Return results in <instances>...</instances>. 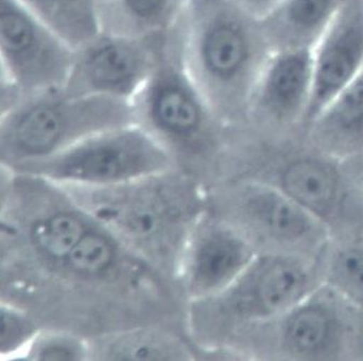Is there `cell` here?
Here are the masks:
<instances>
[{
  "label": "cell",
  "instance_id": "1",
  "mask_svg": "<svg viewBox=\"0 0 363 361\" xmlns=\"http://www.w3.org/2000/svg\"><path fill=\"white\" fill-rule=\"evenodd\" d=\"M202 98L227 125L247 122L274 47L263 23L232 0H189L168 42Z\"/></svg>",
  "mask_w": 363,
  "mask_h": 361
},
{
  "label": "cell",
  "instance_id": "2",
  "mask_svg": "<svg viewBox=\"0 0 363 361\" xmlns=\"http://www.w3.org/2000/svg\"><path fill=\"white\" fill-rule=\"evenodd\" d=\"M94 219L171 282L187 243L209 208L189 173L162 174L109 187H63Z\"/></svg>",
  "mask_w": 363,
  "mask_h": 361
},
{
  "label": "cell",
  "instance_id": "3",
  "mask_svg": "<svg viewBox=\"0 0 363 361\" xmlns=\"http://www.w3.org/2000/svg\"><path fill=\"white\" fill-rule=\"evenodd\" d=\"M131 123H136L135 111L129 101L64 88L35 95L1 110V164L16 170L94 134Z\"/></svg>",
  "mask_w": 363,
  "mask_h": 361
},
{
  "label": "cell",
  "instance_id": "4",
  "mask_svg": "<svg viewBox=\"0 0 363 361\" xmlns=\"http://www.w3.org/2000/svg\"><path fill=\"white\" fill-rule=\"evenodd\" d=\"M315 259L261 251L238 280L214 298L191 303L199 341H223L279 319L323 282Z\"/></svg>",
  "mask_w": 363,
  "mask_h": 361
},
{
  "label": "cell",
  "instance_id": "5",
  "mask_svg": "<svg viewBox=\"0 0 363 361\" xmlns=\"http://www.w3.org/2000/svg\"><path fill=\"white\" fill-rule=\"evenodd\" d=\"M172 152L138 123L94 134L43 160L12 172L63 187H109L179 168Z\"/></svg>",
  "mask_w": 363,
  "mask_h": 361
},
{
  "label": "cell",
  "instance_id": "6",
  "mask_svg": "<svg viewBox=\"0 0 363 361\" xmlns=\"http://www.w3.org/2000/svg\"><path fill=\"white\" fill-rule=\"evenodd\" d=\"M133 106L136 123L160 140L179 165L181 156L203 160L218 154L230 127L202 98L169 47Z\"/></svg>",
  "mask_w": 363,
  "mask_h": 361
},
{
  "label": "cell",
  "instance_id": "7",
  "mask_svg": "<svg viewBox=\"0 0 363 361\" xmlns=\"http://www.w3.org/2000/svg\"><path fill=\"white\" fill-rule=\"evenodd\" d=\"M77 53L20 1L0 0L1 110L65 88Z\"/></svg>",
  "mask_w": 363,
  "mask_h": 361
},
{
  "label": "cell",
  "instance_id": "8",
  "mask_svg": "<svg viewBox=\"0 0 363 361\" xmlns=\"http://www.w3.org/2000/svg\"><path fill=\"white\" fill-rule=\"evenodd\" d=\"M262 330L275 353L298 360H335L363 353V307L325 282Z\"/></svg>",
  "mask_w": 363,
  "mask_h": 361
},
{
  "label": "cell",
  "instance_id": "9",
  "mask_svg": "<svg viewBox=\"0 0 363 361\" xmlns=\"http://www.w3.org/2000/svg\"><path fill=\"white\" fill-rule=\"evenodd\" d=\"M230 214L259 251L315 259L330 247L331 228L281 190L259 179L242 178L230 192Z\"/></svg>",
  "mask_w": 363,
  "mask_h": 361
},
{
  "label": "cell",
  "instance_id": "10",
  "mask_svg": "<svg viewBox=\"0 0 363 361\" xmlns=\"http://www.w3.org/2000/svg\"><path fill=\"white\" fill-rule=\"evenodd\" d=\"M235 222L208 208L187 243L177 282L189 302L214 298L232 286L259 253Z\"/></svg>",
  "mask_w": 363,
  "mask_h": 361
},
{
  "label": "cell",
  "instance_id": "11",
  "mask_svg": "<svg viewBox=\"0 0 363 361\" xmlns=\"http://www.w3.org/2000/svg\"><path fill=\"white\" fill-rule=\"evenodd\" d=\"M164 43L101 33L78 50L64 90L133 103L156 71Z\"/></svg>",
  "mask_w": 363,
  "mask_h": 361
},
{
  "label": "cell",
  "instance_id": "12",
  "mask_svg": "<svg viewBox=\"0 0 363 361\" xmlns=\"http://www.w3.org/2000/svg\"><path fill=\"white\" fill-rule=\"evenodd\" d=\"M264 160L263 168L243 178L259 179L281 190L331 228L352 191L340 161L311 146Z\"/></svg>",
  "mask_w": 363,
  "mask_h": 361
},
{
  "label": "cell",
  "instance_id": "13",
  "mask_svg": "<svg viewBox=\"0 0 363 361\" xmlns=\"http://www.w3.org/2000/svg\"><path fill=\"white\" fill-rule=\"evenodd\" d=\"M313 86V47L274 51L251 96L247 122L270 129H304Z\"/></svg>",
  "mask_w": 363,
  "mask_h": 361
},
{
  "label": "cell",
  "instance_id": "14",
  "mask_svg": "<svg viewBox=\"0 0 363 361\" xmlns=\"http://www.w3.org/2000/svg\"><path fill=\"white\" fill-rule=\"evenodd\" d=\"M313 86L304 130L363 69V0H345L313 47Z\"/></svg>",
  "mask_w": 363,
  "mask_h": 361
},
{
  "label": "cell",
  "instance_id": "15",
  "mask_svg": "<svg viewBox=\"0 0 363 361\" xmlns=\"http://www.w3.org/2000/svg\"><path fill=\"white\" fill-rule=\"evenodd\" d=\"M304 131L311 146L340 162L363 151V69Z\"/></svg>",
  "mask_w": 363,
  "mask_h": 361
},
{
  "label": "cell",
  "instance_id": "16",
  "mask_svg": "<svg viewBox=\"0 0 363 361\" xmlns=\"http://www.w3.org/2000/svg\"><path fill=\"white\" fill-rule=\"evenodd\" d=\"M189 0H99L101 30L166 43Z\"/></svg>",
  "mask_w": 363,
  "mask_h": 361
},
{
  "label": "cell",
  "instance_id": "17",
  "mask_svg": "<svg viewBox=\"0 0 363 361\" xmlns=\"http://www.w3.org/2000/svg\"><path fill=\"white\" fill-rule=\"evenodd\" d=\"M345 0H282L262 21L274 50L313 47Z\"/></svg>",
  "mask_w": 363,
  "mask_h": 361
},
{
  "label": "cell",
  "instance_id": "18",
  "mask_svg": "<svg viewBox=\"0 0 363 361\" xmlns=\"http://www.w3.org/2000/svg\"><path fill=\"white\" fill-rule=\"evenodd\" d=\"M89 343L92 359L101 360H187L194 354L179 336L140 326L99 334Z\"/></svg>",
  "mask_w": 363,
  "mask_h": 361
},
{
  "label": "cell",
  "instance_id": "19",
  "mask_svg": "<svg viewBox=\"0 0 363 361\" xmlns=\"http://www.w3.org/2000/svg\"><path fill=\"white\" fill-rule=\"evenodd\" d=\"M76 50L101 30L99 0H18Z\"/></svg>",
  "mask_w": 363,
  "mask_h": 361
},
{
  "label": "cell",
  "instance_id": "20",
  "mask_svg": "<svg viewBox=\"0 0 363 361\" xmlns=\"http://www.w3.org/2000/svg\"><path fill=\"white\" fill-rule=\"evenodd\" d=\"M323 282L363 307V239L344 243L328 253Z\"/></svg>",
  "mask_w": 363,
  "mask_h": 361
},
{
  "label": "cell",
  "instance_id": "21",
  "mask_svg": "<svg viewBox=\"0 0 363 361\" xmlns=\"http://www.w3.org/2000/svg\"><path fill=\"white\" fill-rule=\"evenodd\" d=\"M40 319L20 305L1 301L0 354L16 357L26 354L38 334L43 331Z\"/></svg>",
  "mask_w": 363,
  "mask_h": 361
},
{
  "label": "cell",
  "instance_id": "22",
  "mask_svg": "<svg viewBox=\"0 0 363 361\" xmlns=\"http://www.w3.org/2000/svg\"><path fill=\"white\" fill-rule=\"evenodd\" d=\"M89 340L64 330L43 331L23 355L28 360L62 361L90 359Z\"/></svg>",
  "mask_w": 363,
  "mask_h": 361
},
{
  "label": "cell",
  "instance_id": "23",
  "mask_svg": "<svg viewBox=\"0 0 363 361\" xmlns=\"http://www.w3.org/2000/svg\"><path fill=\"white\" fill-rule=\"evenodd\" d=\"M342 163L350 189L363 202V151Z\"/></svg>",
  "mask_w": 363,
  "mask_h": 361
},
{
  "label": "cell",
  "instance_id": "24",
  "mask_svg": "<svg viewBox=\"0 0 363 361\" xmlns=\"http://www.w3.org/2000/svg\"><path fill=\"white\" fill-rule=\"evenodd\" d=\"M232 1L257 20L263 21L278 7L282 0H232Z\"/></svg>",
  "mask_w": 363,
  "mask_h": 361
}]
</instances>
